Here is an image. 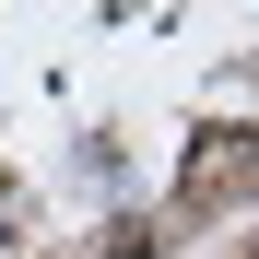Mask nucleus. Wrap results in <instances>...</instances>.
Instances as JSON below:
<instances>
[{"label": "nucleus", "instance_id": "nucleus-1", "mask_svg": "<svg viewBox=\"0 0 259 259\" xmlns=\"http://www.w3.org/2000/svg\"><path fill=\"white\" fill-rule=\"evenodd\" d=\"M0 247H12V189H0Z\"/></svg>", "mask_w": 259, "mask_h": 259}]
</instances>
